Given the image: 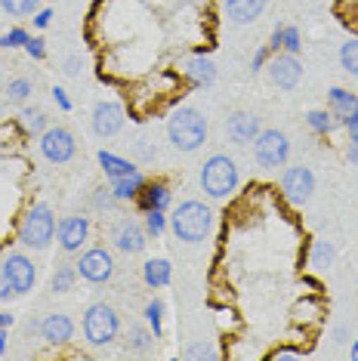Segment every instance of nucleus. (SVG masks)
<instances>
[{"label": "nucleus", "instance_id": "nucleus-1", "mask_svg": "<svg viewBox=\"0 0 358 361\" xmlns=\"http://www.w3.org/2000/svg\"><path fill=\"white\" fill-rule=\"evenodd\" d=\"M167 139L176 152H198L207 142V118L192 105H179L167 118Z\"/></svg>", "mask_w": 358, "mask_h": 361}, {"label": "nucleus", "instance_id": "nucleus-2", "mask_svg": "<svg viewBox=\"0 0 358 361\" xmlns=\"http://www.w3.org/2000/svg\"><path fill=\"white\" fill-rule=\"evenodd\" d=\"M170 228L179 241L185 244H201L214 228V210L204 201H183L170 213Z\"/></svg>", "mask_w": 358, "mask_h": 361}, {"label": "nucleus", "instance_id": "nucleus-3", "mask_svg": "<svg viewBox=\"0 0 358 361\" xmlns=\"http://www.w3.org/2000/svg\"><path fill=\"white\" fill-rule=\"evenodd\" d=\"M201 192L214 201H223L238 188L241 173H238V164H235L229 154H214V158L204 161L201 167Z\"/></svg>", "mask_w": 358, "mask_h": 361}, {"label": "nucleus", "instance_id": "nucleus-4", "mask_svg": "<svg viewBox=\"0 0 358 361\" xmlns=\"http://www.w3.org/2000/svg\"><path fill=\"white\" fill-rule=\"evenodd\" d=\"M56 226L59 223H56V213L50 204H44V201L31 204L19 223V244H25L31 250H47L56 238Z\"/></svg>", "mask_w": 358, "mask_h": 361}, {"label": "nucleus", "instance_id": "nucleus-5", "mask_svg": "<svg viewBox=\"0 0 358 361\" xmlns=\"http://www.w3.org/2000/svg\"><path fill=\"white\" fill-rule=\"evenodd\" d=\"M121 331V318L118 312L105 302H93L84 315V340L90 346H111L118 340Z\"/></svg>", "mask_w": 358, "mask_h": 361}, {"label": "nucleus", "instance_id": "nucleus-6", "mask_svg": "<svg viewBox=\"0 0 358 361\" xmlns=\"http://www.w3.org/2000/svg\"><path fill=\"white\" fill-rule=\"evenodd\" d=\"M290 158V142L281 130H259L254 139V161L263 170H278Z\"/></svg>", "mask_w": 358, "mask_h": 361}, {"label": "nucleus", "instance_id": "nucleus-7", "mask_svg": "<svg viewBox=\"0 0 358 361\" xmlns=\"http://www.w3.org/2000/svg\"><path fill=\"white\" fill-rule=\"evenodd\" d=\"M315 192V176L309 167H288L281 173V195L290 207H306Z\"/></svg>", "mask_w": 358, "mask_h": 361}, {"label": "nucleus", "instance_id": "nucleus-8", "mask_svg": "<svg viewBox=\"0 0 358 361\" xmlns=\"http://www.w3.org/2000/svg\"><path fill=\"white\" fill-rule=\"evenodd\" d=\"M75 266H78V275L90 284H105V281H111V275H115V257H111L105 247L84 250Z\"/></svg>", "mask_w": 358, "mask_h": 361}, {"label": "nucleus", "instance_id": "nucleus-9", "mask_svg": "<svg viewBox=\"0 0 358 361\" xmlns=\"http://www.w3.org/2000/svg\"><path fill=\"white\" fill-rule=\"evenodd\" d=\"M37 145H40V154H44L50 164H68L78 152L75 136H71V130H65V127H47L44 133H40Z\"/></svg>", "mask_w": 358, "mask_h": 361}, {"label": "nucleus", "instance_id": "nucleus-10", "mask_svg": "<svg viewBox=\"0 0 358 361\" xmlns=\"http://www.w3.org/2000/svg\"><path fill=\"white\" fill-rule=\"evenodd\" d=\"M0 272H4L6 284L13 287V293H31V290H35L37 269H35V262H31L25 253H6Z\"/></svg>", "mask_w": 358, "mask_h": 361}, {"label": "nucleus", "instance_id": "nucleus-11", "mask_svg": "<svg viewBox=\"0 0 358 361\" xmlns=\"http://www.w3.org/2000/svg\"><path fill=\"white\" fill-rule=\"evenodd\" d=\"M87 238H90V216L71 213V216H62L59 226H56V241H59L62 253H80Z\"/></svg>", "mask_w": 358, "mask_h": 361}, {"label": "nucleus", "instance_id": "nucleus-12", "mask_svg": "<svg viewBox=\"0 0 358 361\" xmlns=\"http://www.w3.org/2000/svg\"><path fill=\"white\" fill-rule=\"evenodd\" d=\"M266 68H268L272 84L281 87V90H294L300 84V78H303V65H300V59L290 53H275V59H268Z\"/></svg>", "mask_w": 358, "mask_h": 361}, {"label": "nucleus", "instance_id": "nucleus-13", "mask_svg": "<svg viewBox=\"0 0 358 361\" xmlns=\"http://www.w3.org/2000/svg\"><path fill=\"white\" fill-rule=\"evenodd\" d=\"M37 331L50 346H68V343L75 340V322H71L68 315H62V312L44 315L40 324H37Z\"/></svg>", "mask_w": 358, "mask_h": 361}, {"label": "nucleus", "instance_id": "nucleus-14", "mask_svg": "<svg viewBox=\"0 0 358 361\" xmlns=\"http://www.w3.org/2000/svg\"><path fill=\"white\" fill-rule=\"evenodd\" d=\"M259 118L254 111H232L226 118V136L232 139L235 145H250L259 136Z\"/></svg>", "mask_w": 358, "mask_h": 361}, {"label": "nucleus", "instance_id": "nucleus-15", "mask_svg": "<svg viewBox=\"0 0 358 361\" xmlns=\"http://www.w3.org/2000/svg\"><path fill=\"white\" fill-rule=\"evenodd\" d=\"M124 127V105L121 102H96L93 109V133L99 139L115 136Z\"/></svg>", "mask_w": 358, "mask_h": 361}, {"label": "nucleus", "instance_id": "nucleus-16", "mask_svg": "<svg viewBox=\"0 0 358 361\" xmlns=\"http://www.w3.org/2000/svg\"><path fill=\"white\" fill-rule=\"evenodd\" d=\"M149 244V232L145 226H140L136 219H121L115 228V247L121 253H142Z\"/></svg>", "mask_w": 358, "mask_h": 361}, {"label": "nucleus", "instance_id": "nucleus-17", "mask_svg": "<svg viewBox=\"0 0 358 361\" xmlns=\"http://www.w3.org/2000/svg\"><path fill=\"white\" fill-rule=\"evenodd\" d=\"M136 201H140L142 213H145V210H167L170 201H173V192H170L167 183L154 179V183H145V185H142V192L136 195Z\"/></svg>", "mask_w": 358, "mask_h": 361}, {"label": "nucleus", "instance_id": "nucleus-18", "mask_svg": "<svg viewBox=\"0 0 358 361\" xmlns=\"http://www.w3.org/2000/svg\"><path fill=\"white\" fill-rule=\"evenodd\" d=\"M223 6L235 25H250V22H257L263 16L266 0H223Z\"/></svg>", "mask_w": 358, "mask_h": 361}, {"label": "nucleus", "instance_id": "nucleus-19", "mask_svg": "<svg viewBox=\"0 0 358 361\" xmlns=\"http://www.w3.org/2000/svg\"><path fill=\"white\" fill-rule=\"evenodd\" d=\"M183 71H185V78H189V84H195V87H210L216 80V65L210 62V56H204V53L192 56Z\"/></svg>", "mask_w": 358, "mask_h": 361}, {"label": "nucleus", "instance_id": "nucleus-20", "mask_svg": "<svg viewBox=\"0 0 358 361\" xmlns=\"http://www.w3.org/2000/svg\"><path fill=\"white\" fill-rule=\"evenodd\" d=\"M358 109V96L352 90H343V87H331L328 90V111L333 118H340V124H343V118H349Z\"/></svg>", "mask_w": 358, "mask_h": 361}, {"label": "nucleus", "instance_id": "nucleus-21", "mask_svg": "<svg viewBox=\"0 0 358 361\" xmlns=\"http://www.w3.org/2000/svg\"><path fill=\"white\" fill-rule=\"evenodd\" d=\"M170 278H173V266L164 259V257H158V259H149L142 266V281L152 287V290H158V287H167L170 284Z\"/></svg>", "mask_w": 358, "mask_h": 361}, {"label": "nucleus", "instance_id": "nucleus-22", "mask_svg": "<svg viewBox=\"0 0 358 361\" xmlns=\"http://www.w3.org/2000/svg\"><path fill=\"white\" fill-rule=\"evenodd\" d=\"M149 183L140 170H133V173H127V176H118V179H111V192H115V198L118 201H133L136 195L142 192V185Z\"/></svg>", "mask_w": 358, "mask_h": 361}, {"label": "nucleus", "instance_id": "nucleus-23", "mask_svg": "<svg viewBox=\"0 0 358 361\" xmlns=\"http://www.w3.org/2000/svg\"><path fill=\"white\" fill-rule=\"evenodd\" d=\"M78 266L75 262H59V266L53 269V278H50V287H53V293H68L71 287H75L78 281Z\"/></svg>", "mask_w": 358, "mask_h": 361}, {"label": "nucleus", "instance_id": "nucleus-24", "mask_svg": "<svg viewBox=\"0 0 358 361\" xmlns=\"http://www.w3.org/2000/svg\"><path fill=\"white\" fill-rule=\"evenodd\" d=\"M99 158V167H102V173L109 176V179H118V176H127V173H133V164H130L127 158H118V154H111V152H99L96 154Z\"/></svg>", "mask_w": 358, "mask_h": 361}, {"label": "nucleus", "instance_id": "nucleus-25", "mask_svg": "<svg viewBox=\"0 0 358 361\" xmlns=\"http://www.w3.org/2000/svg\"><path fill=\"white\" fill-rule=\"evenodd\" d=\"M306 124H309V130H312V133L331 136L333 130L340 127V118H333L328 109H315V111H309V114H306Z\"/></svg>", "mask_w": 358, "mask_h": 361}, {"label": "nucleus", "instance_id": "nucleus-26", "mask_svg": "<svg viewBox=\"0 0 358 361\" xmlns=\"http://www.w3.org/2000/svg\"><path fill=\"white\" fill-rule=\"evenodd\" d=\"M19 127H22V133H28V136H40L47 127H50V121H47V114L40 109H22L19 111Z\"/></svg>", "mask_w": 358, "mask_h": 361}, {"label": "nucleus", "instance_id": "nucleus-27", "mask_svg": "<svg viewBox=\"0 0 358 361\" xmlns=\"http://www.w3.org/2000/svg\"><path fill=\"white\" fill-rule=\"evenodd\" d=\"M333 259H337V250H333L331 241H315L312 244V257H309V266L315 269V272H328L333 266Z\"/></svg>", "mask_w": 358, "mask_h": 361}, {"label": "nucleus", "instance_id": "nucleus-28", "mask_svg": "<svg viewBox=\"0 0 358 361\" xmlns=\"http://www.w3.org/2000/svg\"><path fill=\"white\" fill-rule=\"evenodd\" d=\"M152 346H154V334L149 331V327H142V324H133V327H130V334H127V349H130V352L149 355Z\"/></svg>", "mask_w": 358, "mask_h": 361}, {"label": "nucleus", "instance_id": "nucleus-29", "mask_svg": "<svg viewBox=\"0 0 358 361\" xmlns=\"http://www.w3.org/2000/svg\"><path fill=\"white\" fill-rule=\"evenodd\" d=\"M145 322H149V331L154 334V340H161V336H164V302L152 300L149 306H145Z\"/></svg>", "mask_w": 358, "mask_h": 361}, {"label": "nucleus", "instance_id": "nucleus-30", "mask_svg": "<svg viewBox=\"0 0 358 361\" xmlns=\"http://www.w3.org/2000/svg\"><path fill=\"white\" fill-rule=\"evenodd\" d=\"M340 65H343L346 75L358 78V37H349L343 47H340Z\"/></svg>", "mask_w": 358, "mask_h": 361}, {"label": "nucleus", "instance_id": "nucleus-31", "mask_svg": "<svg viewBox=\"0 0 358 361\" xmlns=\"http://www.w3.org/2000/svg\"><path fill=\"white\" fill-rule=\"evenodd\" d=\"M31 96V80L28 78H13L10 84H6V99L16 102V105H22Z\"/></svg>", "mask_w": 358, "mask_h": 361}, {"label": "nucleus", "instance_id": "nucleus-32", "mask_svg": "<svg viewBox=\"0 0 358 361\" xmlns=\"http://www.w3.org/2000/svg\"><path fill=\"white\" fill-rule=\"evenodd\" d=\"M170 223V216H164V210H145V232L152 238L164 235V228Z\"/></svg>", "mask_w": 358, "mask_h": 361}, {"label": "nucleus", "instance_id": "nucleus-33", "mask_svg": "<svg viewBox=\"0 0 358 361\" xmlns=\"http://www.w3.org/2000/svg\"><path fill=\"white\" fill-rule=\"evenodd\" d=\"M37 4L40 0H0V6H4L10 16H35Z\"/></svg>", "mask_w": 358, "mask_h": 361}, {"label": "nucleus", "instance_id": "nucleus-34", "mask_svg": "<svg viewBox=\"0 0 358 361\" xmlns=\"http://www.w3.org/2000/svg\"><path fill=\"white\" fill-rule=\"evenodd\" d=\"M28 37L31 35H28L25 28H10L4 37H0V47H4V50H16V47H25Z\"/></svg>", "mask_w": 358, "mask_h": 361}, {"label": "nucleus", "instance_id": "nucleus-35", "mask_svg": "<svg viewBox=\"0 0 358 361\" xmlns=\"http://www.w3.org/2000/svg\"><path fill=\"white\" fill-rule=\"evenodd\" d=\"M300 50H303V37H300V31L294 25H284V47H281V53L297 56Z\"/></svg>", "mask_w": 358, "mask_h": 361}, {"label": "nucleus", "instance_id": "nucleus-36", "mask_svg": "<svg viewBox=\"0 0 358 361\" xmlns=\"http://www.w3.org/2000/svg\"><path fill=\"white\" fill-rule=\"evenodd\" d=\"M115 204H121V201L115 198L111 185H109V188H96V192H93V207H96V210H111Z\"/></svg>", "mask_w": 358, "mask_h": 361}, {"label": "nucleus", "instance_id": "nucleus-37", "mask_svg": "<svg viewBox=\"0 0 358 361\" xmlns=\"http://www.w3.org/2000/svg\"><path fill=\"white\" fill-rule=\"evenodd\" d=\"M219 352L210 346V343H192L189 349H185V358H192V361H201V358H216Z\"/></svg>", "mask_w": 358, "mask_h": 361}, {"label": "nucleus", "instance_id": "nucleus-38", "mask_svg": "<svg viewBox=\"0 0 358 361\" xmlns=\"http://www.w3.org/2000/svg\"><path fill=\"white\" fill-rule=\"evenodd\" d=\"M25 53L31 56V59H47V44H44V37H28V44H25Z\"/></svg>", "mask_w": 358, "mask_h": 361}, {"label": "nucleus", "instance_id": "nucleus-39", "mask_svg": "<svg viewBox=\"0 0 358 361\" xmlns=\"http://www.w3.org/2000/svg\"><path fill=\"white\" fill-rule=\"evenodd\" d=\"M343 127L349 133V142H358V109L349 114V118H343Z\"/></svg>", "mask_w": 358, "mask_h": 361}, {"label": "nucleus", "instance_id": "nucleus-40", "mask_svg": "<svg viewBox=\"0 0 358 361\" xmlns=\"http://www.w3.org/2000/svg\"><path fill=\"white\" fill-rule=\"evenodd\" d=\"M294 358H303V349H275L272 352V361H294Z\"/></svg>", "mask_w": 358, "mask_h": 361}, {"label": "nucleus", "instance_id": "nucleus-41", "mask_svg": "<svg viewBox=\"0 0 358 361\" xmlns=\"http://www.w3.org/2000/svg\"><path fill=\"white\" fill-rule=\"evenodd\" d=\"M268 56H272V50H268V47H259V50L254 53V59H250V68H254V71H259V68H266Z\"/></svg>", "mask_w": 358, "mask_h": 361}, {"label": "nucleus", "instance_id": "nucleus-42", "mask_svg": "<svg viewBox=\"0 0 358 361\" xmlns=\"http://www.w3.org/2000/svg\"><path fill=\"white\" fill-rule=\"evenodd\" d=\"M80 68H84V62H80V56H68V59H65V75L68 78H78L80 75Z\"/></svg>", "mask_w": 358, "mask_h": 361}, {"label": "nucleus", "instance_id": "nucleus-43", "mask_svg": "<svg viewBox=\"0 0 358 361\" xmlns=\"http://www.w3.org/2000/svg\"><path fill=\"white\" fill-rule=\"evenodd\" d=\"M53 99H56V105H59L62 111H71V99H68V93H65L62 87H53Z\"/></svg>", "mask_w": 358, "mask_h": 361}, {"label": "nucleus", "instance_id": "nucleus-44", "mask_svg": "<svg viewBox=\"0 0 358 361\" xmlns=\"http://www.w3.org/2000/svg\"><path fill=\"white\" fill-rule=\"evenodd\" d=\"M281 47H284V25H278L272 31V40H268V50L272 53H281Z\"/></svg>", "mask_w": 358, "mask_h": 361}, {"label": "nucleus", "instance_id": "nucleus-45", "mask_svg": "<svg viewBox=\"0 0 358 361\" xmlns=\"http://www.w3.org/2000/svg\"><path fill=\"white\" fill-rule=\"evenodd\" d=\"M50 19H53V10H37L35 13V28L44 31L47 25H50Z\"/></svg>", "mask_w": 358, "mask_h": 361}, {"label": "nucleus", "instance_id": "nucleus-46", "mask_svg": "<svg viewBox=\"0 0 358 361\" xmlns=\"http://www.w3.org/2000/svg\"><path fill=\"white\" fill-rule=\"evenodd\" d=\"M13 297V287L6 284V278H4V272H0V300H10Z\"/></svg>", "mask_w": 358, "mask_h": 361}, {"label": "nucleus", "instance_id": "nucleus-47", "mask_svg": "<svg viewBox=\"0 0 358 361\" xmlns=\"http://www.w3.org/2000/svg\"><path fill=\"white\" fill-rule=\"evenodd\" d=\"M16 324V315H10V312H0V327H13Z\"/></svg>", "mask_w": 358, "mask_h": 361}, {"label": "nucleus", "instance_id": "nucleus-48", "mask_svg": "<svg viewBox=\"0 0 358 361\" xmlns=\"http://www.w3.org/2000/svg\"><path fill=\"white\" fill-rule=\"evenodd\" d=\"M346 158H349V164H355V167H358V142H352V145H349Z\"/></svg>", "mask_w": 358, "mask_h": 361}, {"label": "nucleus", "instance_id": "nucleus-49", "mask_svg": "<svg viewBox=\"0 0 358 361\" xmlns=\"http://www.w3.org/2000/svg\"><path fill=\"white\" fill-rule=\"evenodd\" d=\"M6 331L10 327H0V355H6Z\"/></svg>", "mask_w": 358, "mask_h": 361}, {"label": "nucleus", "instance_id": "nucleus-50", "mask_svg": "<svg viewBox=\"0 0 358 361\" xmlns=\"http://www.w3.org/2000/svg\"><path fill=\"white\" fill-rule=\"evenodd\" d=\"M352 358H355V361H358V340H355V343H352Z\"/></svg>", "mask_w": 358, "mask_h": 361}, {"label": "nucleus", "instance_id": "nucleus-51", "mask_svg": "<svg viewBox=\"0 0 358 361\" xmlns=\"http://www.w3.org/2000/svg\"><path fill=\"white\" fill-rule=\"evenodd\" d=\"M0 90H4V80H0Z\"/></svg>", "mask_w": 358, "mask_h": 361}, {"label": "nucleus", "instance_id": "nucleus-52", "mask_svg": "<svg viewBox=\"0 0 358 361\" xmlns=\"http://www.w3.org/2000/svg\"><path fill=\"white\" fill-rule=\"evenodd\" d=\"M266 4H268V0H266Z\"/></svg>", "mask_w": 358, "mask_h": 361}]
</instances>
